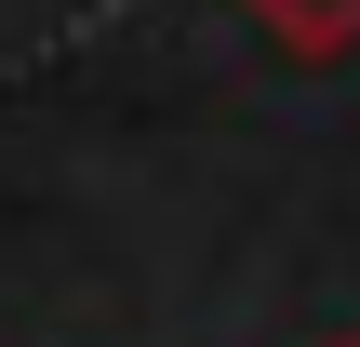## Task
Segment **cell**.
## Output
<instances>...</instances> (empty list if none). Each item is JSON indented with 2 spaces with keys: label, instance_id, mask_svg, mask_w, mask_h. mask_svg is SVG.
<instances>
[{
  "label": "cell",
  "instance_id": "obj_1",
  "mask_svg": "<svg viewBox=\"0 0 360 347\" xmlns=\"http://www.w3.org/2000/svg\"><path fill=\"white\" fill-rule=\"evenodd\" d=\"M267 40H294V53H347L360 40V0H240Z\"/></svg>",
  "mask_w": 360,
  "mask_h": 347
}]
</instances>
